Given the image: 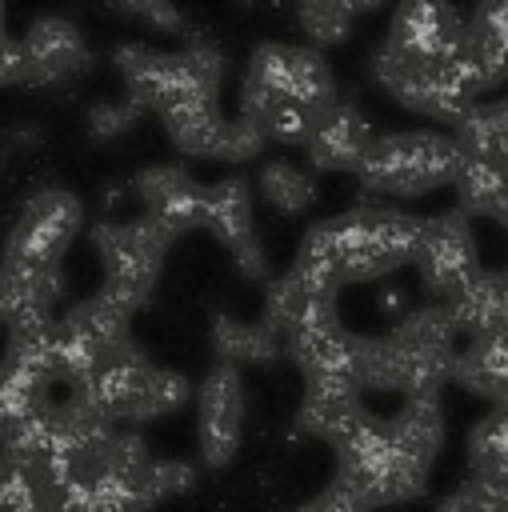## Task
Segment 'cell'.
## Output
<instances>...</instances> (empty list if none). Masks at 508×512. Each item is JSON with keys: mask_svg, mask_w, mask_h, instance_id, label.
Listing matches in <instances>:
<instances>
[{"mask_svg": "<svg viewBox=\"0 0 508 512\" xmlns=\"http://www.w3.org/2000/svg\"><path fill=\"white\" fill-rule=\"evenodd\" d=\"M452 188L460 196V212L488 216V220H496V224L508 228V164L464 156Z\"/></svg>", "mask_w": 508, "mask_h": 512, "instance_id": "22", "label": "cell"}, {"mask_svg": "<svg viewBox=\"0 0 508 512\" xmlns=\"http://www.w3.org/2000/svg\"><path fill=\"white\" fill-rule=\"evenodd\" d=\"M460 164L464 148L448 132H388L372 140L356 176L368 192L424 196L440 184H452Z\"/></svg>", "mask_w": 508, "mask_h": 512, "instance_id": "2", "label": "cell"}, {"mask_svg": "<svg viewBox=\"0 0 508 512\" xmlns=\"http://www.w3.org/2000/svg\"><path fill=\"white\" fill-rule=\"evenodd\" d=\"M196 436L200 460L208 468H224L244 436V376L236 364L216 360L196 392Z\"/></svg>", "mask_w": 508, "mask_h": 512, "instance_id": "10", "label": "cell"}, {"mask_svg": "<svg viewBox=\"0 0 508 512\" xmlns=\"http://www.w3.org/2000/svg\"><path fill=\"white\" fill-rule=\"evenodd\" d=\"M328 228H332L336 248H340L344 284L380 280V276L396 272L400 264H412L420 236H424L420 216L380 208V204H356V208L332 216Z\"/></svg>", "mask_w": 508, "mask_h": 512, "instance_id": "3", "label": "cell"}, {"mask_svg": "<svg viewBox=\"0 0 508 512\" xmlns=\"http://www.w3.org/2000/svg\"><path fill=\"white\" fill-rule=\"evenodd\" d=\"M280 340L304 332V328H316V324H328V320H340V304H336V292H320V288H308L304 280H296L292 272H284L280 280L268 284V296H264V316H260Z\"/></svg>", "mask_w": 508, "mask_h": 512, "instance_id": "17", "label": "cell"}, {"mask_svg": "<svg viewBox=\"0 0 508 512\" xmlns=\"http://www.w3.org/2000/svg\"><path fill=\"white\" fill-rule=\"evenodd\" d=\"M20 40L32 60V84H60L92 64L84 32L68 16H36Z\"/></svg>", "mask_w": 508, "mask_h": 512, "instance_id": "16", "label": "cell"}, {"mask_svg": "<svg viewBox=\"0 0 508 512\" xmlns=\"http://www.w3.org/2000/svg\"><path fill=\"white\" fill-rule=\"evenodd\" d=\"M156 116L164 120L172 144L184 152V156H216V144H220V132H224V112H220V96L212 92H200V88H172L160 104H156Z\"/></svg>", "mask_w": 508, "mask_h": 512, "instance_id": "15", "label": "cell"}, {"mask_svg": "<svg viewBox=\"0 0 508 512\" xmlns=\"http://www.w3.org/2000/svg\"><path fill=\"white\" fill-rule=\"evenodd\" d=\"M188 392H192L188 376H180V372H172V368L152 364V368H148V376L140 380L136 396H132V400H128V408H124V424H128V420H132V424H140V420L168 416V412H176V408L188 400Z\"/></svg>", "mask_w": 508, "mask_h": 512, "instance_id": "24", "label": "cell"}, {"mask_svg": "<svg viewBox=\"0 0 508 512\" xmlns=\"http://www.w3.org/2000/svg\"><path fill=\"white\" fill-rule=\"evenodd\" d=\"M132 192L144 204V216L160 220L172 236L188 228H204L208 216V188L192 180L180 164H148L132 176Z\"/></svg>", "mask_w": 508, "mask_h": 512, "instance_id": "12", "label": "cell"}, {"mask_svg": "<svg viewBox=\"0 0 508 512\" xmlns=\"http://www.w3.org/2000/svg\"><path fill=\"white\" fill-rule=\"evenodd\" d=\"M372 140H376V132H372L368 116L356 104L340 100L316 124V136L308 140V160H312V168H352L356 172L360 160L368 156Z\"/></svg>", "mask_w": 508, "mask_h": 512, "instance_id": "19", "label": "cell"}, {"mask_svg": "<svg viewBox=\"0 0 508 512\" xmlns=\"http://www.w3.org/2000/svg\"><path fill=\"white\" fill-rule=\"evenodd\" d=\"M256 104H300L324 116L328 108L340 104V96L332 68L316 48L268 40L252 52L240 84V108H256Z\"/></svg>", "mask_w": 508, "mask_h": 512, "instance_id": "5", "label": "cell"}, {"mask_svg": "<svg viewBox=\"0 0 508 512\" xmlns=\"http://www.w3.org/2000/svg\"><path fill=\"white\" fill-rule=\"evenodd\" d=\"M284 344H288V356L300 364L304 380H316V376H352V332L340 320L304 328V332L288 336Z\"/></svg>", "mask_w": 508, "mask_h": 512, "instance_id": "21", "label": "cell"}, {"mask_svg": "<svg viewBox=\"0 0 508 512\" xmlns=\"http://www.w3.org/2000/svg\"><path fill=\"white\" fill-rule=\"evenodd\" d=\"M372 76L404 104V108H416L432 120H444V124H460L480 100L456 80L452 64H436V60H420L396 44H380L372 52Z\"/></svg>", "mask_w": 508, "mask_h": 512, "instance_id": "7", "label": "cell"}, {"mask_svg": "<svg viewBox=\"0 0 508 512\" xmlns=\"http://www.w3.org/2000/svg\"><path fill=\"white\" fill-rule=\"evenodd\" d=\"M180 68H184V84L188 88H200V92H212L220 96V80H224V52L204 40V36H192L188 48L180 52Z\"/></svg>", "mask_w": 508, "mask_h": 512, "instance_id": "27", "label": "cell"}, {"mask_svg": "<svg viewBox=\"0 0 508 512\" xmlns=\"http://www.w3.org/2000/svg\"><path fill=\"white\" fill-rule=\"evenodd\" d=\"M336 484L356 492L368 508H380V504H404V500L420 496L428 476H420L416 468H408L396 456L384 416L368 412L360 420V428L336 444Z\"/></svg>", "mask_w": 508, "mask_h": 512, "instance_id": "6", "label": "cell"}, {"mask_svg": "<svg viewBox=\"0 0 508 512\" xmlns=\"http://www.w3.org/2000/svg\"><path fill=\"white\" fill-rule=\"evenodd\" d=\"M296 512H372V508H368V504H364L356 492H348L344 484H336V480H332V484H328L320 496L304 500Z\"/></svg>", "mask_w": 508, "mask_h": 512, "instance_id": "34", "label": "cell"}, {"mask_svg": "<svg viewBox=\"0 0 508 512\" xmlns=\"http://www.w3.org/2000/svg\"><path fill=\"white\" fill-rule=\"evenodd\" d=\"M368 12V4H340V0H304L296 8L300 28L308 32V40L316 44H336L352 32V20Z\"/></svg>", "mask_w": 508, "mask_h": 512, "instance_id": "26", "label": "cell"}, {"mask_svg": "<svg viewBox=\"0 0 508 512\" xmlns=\"http://www.w3.org/2000/svg\"><path fill=\"white\" fill-rule=\"evenodd\" d=\"M212 348H216V360L224 364H264V360H276L284 352V340L264 324H248V320H236V316H212Z\"/></svg>", "mask_w": 508, "mask_h": 512, "instance_id": "23", "label": "cell"}, {"mask_svg": "<svg viewBox=\"0 0 508 512\" xmlns=\"http://www.w3.org/2000/svg\"><path fill=\"white\" fill-rule=\"evenodd\" d=\"M124 12L148 20V24L164 28V32H180V28H188V16H184L180 8H172V4H164V0H156V4H152V0H148V4H124Z\"/></svg>", "mask_w": 508, "mask_h": 512, "instance_id": "35", "label": "cell"}, {"mask_svg": "<svg viewBox=\"0 0 508 512\" xmlns=\"http://www.w3.org/2000/svg\"><path fill=\"white\" fill-rule=\"evenodd\" d=\"M412 264L420 268V280L436 296V304H448L456 292H464L484 272L468 212L452 208V212H440V216L424 220V236H420V248H416Z\"/></svg>", "mask_w": 508, "mask_h": 512, "instance_id": "9", "label": "cell"}, {"mask_svg": "<svg viewBox=\"0 0 508 512\" xmlns=\"http://www.w3.org/2000/svg\"><path fill=\"white\" fill-rule=\"evenodd\" d=\"M0 36H8V32H0Z\"/></svg>", "mask_w": 508, "mask_h": 512, "instance_id": "37", "label": "cell"}, {"mask_svg": "<svg viewBox=\"0 0 508 512\" xmlns=\"http://www.w3.org/2000/svg\"><path fill=\"white\" fill-rule=\"evenodd\" d=\"M0 512H40V500L28 476L8 456H0Z\"/></svg>", "mask_w": 508, "mask_h": 512, "instance_id": "32", "label": "cell"}, {"mask_svg": "<svg viewBox=\"0 0 508 512\" xmlns=\"http://www.w3.org/2000/svg\"><path fill=\"white\" fill-rule=\"evenodd\" d=\"M0 84H32L28 48L16 36H0Z\"/></svg>", "mask_w": 508, "mask_h": 512, "instance_id": "33", "label": "cell"}, {"mask_svg": "<svg viewBox=\"0 0 508 512\" xmlns=\"http://www.w3.org/2000/svg\"><path fill=\"white\" fill-rule=\"evenodd\" d=\"M192 484H196V468H192L188 460H168V456H160V460H152V464L144 468V476H140V500H144V508H152L156 500L176 496V492H188Z\"/></svg>", "mask_w": 508, "mask_h": 512, "instance_id": "28", "label": "cell"}, {"mask_svg": "<svg viewBox=\"0 0 508 512\" xmlns=\"http://www.w3.org/2000/svg\"><path fill=\"white\" fill-rule=\"evenodd\" d=\"M460 344L448 304H424L380 336L352 332V376L360 388L400 392L404 400L440 396V384L452 380Z\"/></svg>", "mask_w": 508, "mask_h": 512, "instance_id": "1", "label": "cell"}, {"mask_svg": "<svg viewBox=\"0 0 508 512\" xmlns=\"http://www.w3.org/2000/svg\"><path fill=\"white\" fill-rule=\"evenodd\" d=\"M204 228L232 252L244 280H264L268 276V260H264V248H260L256 224H252V188H248L244 176H224L220 184H208Z\"/></svg>", "mask_w": 508, "mask_h": 512, "instance_id": "11", "label": "cell"}, {"mask_svg": "<svg viewBox=\"0 0 508 512\" xmlns=\"http://www.w3.org/2000/svg\"><path fill=\"white\" fill-rule=\"evenodd\" d=\"M148 108L140 104V100H132V96H124V100H104V104H92L88 108V132L96 136V140H108V136H120V132H128L140 116H144Z\"/></svg>", "mask_w": 508, "mask_h": 512, "instance_id": "29", "label": "cell"}, {"mask_svg": "<svg viewBox=\"0 0 508 512\" xmlns=\"http://www.w3.org/2000/svg\"><path fill=\"white\" fill-rule=\"evenodd\" d=\"M172 232L152 220V216H136V220H96L92 224V244L104 260V296L116 300L128 316H136L160 276L164 252L172 248Z\"/></svg>", "mask_w": 508, "mask_h": 512, "instance_id": "4", "label": "cell"}, {"mask_svg": "<svg viewBox=\"0 0 508 512\" xmlns=\"http://www.w3.org/2000/svg\"><path fill=\"white\" fill-rule=\"evenodd\" d=\"M360 392L364 388L352 376H316V380H308L304 384V400L296 408V428L308 432V436H320V440H328L336 448L368 416Z\"/></svg>", "mask_w": 508, "mask_h": 512, "instance_id": "14", "label": "cell"}, {"mask_svg": "<svg viewBox=\"0 0 508 512\" xmlns=\"http://www.w3.org/2000/svg\"><path fill=\"white\" fill-rule=\"evenodd\" d=\"M84 224V204L68 192V188H40L36 196H28L20 220L12 224L8 240H4V256L0 260H16V264H60L64 248L72 244V236Z\"/></svg>", "mask_w": 508, "mask_h": 512, "instance_id": "8", "label": "cell"}, {"mask_svg": "<svg viewBox=\"0 0 508 512\" xmlns=\"http://www.w3.org/2000/svg\"><path fill=\"white\" fill-rule=\"evenodd\" d=\"M464 28H468V16L456 12L452 4H428V0H412L404 8H396L392 16V28H388V44L420 56V60H452L464 44Z\"/></svg>", "mask_w": 508, "mask_h": 512, "instance_id": "13", "label": "cell"}, {"mask_svg": "<svg viewBox=\"0 0 508 512\" xmlns=\"http://www.w3.org/2000/svg\"><path fill=\"white\" fill-rule=\"evenodd\" d=\"M112 60L128 84V96L140 100L144 108H156L172 88L184 84V68H180V52H156L148 44H116Z\"/></svg>", "mask_w": 508, "mask_h": 512, "instance_id": "20", "label": "cell"}, {"mask_svg": "<svg viewBox=\"0 0 508 512\" xmlns=\"http://www.w3.org/2000/svg\"><path fill=\"white\" fill-rule=\"evenodd\" d=\"M264 132L252 124V120H244V116H236V120H228L224 124V132H220V144H216V156L212 160H252L260 148H264Z\"/></svg>", "mask_w": 508, "mask_h": 512, "instance_id": "30", "label": "cell"}, {"mask_svg": "<svg viewBox=\"0 0 508 512\" xmlns=\"http://www.w3.org/2000/svg\"><path fill=\"white\" fill-rule=\"evenodd\" d=\"M256 184H260L264 200H268L276 212H284V216H300V212L316 200V180H312V172H304V168L292 164V160H268V164L260 168Z\"/></svg>", "mask_w": 508, "mask_h": 512, "instance_id": "25", "label": "cell"}, {"mask_svg": "<svg viewBox=\"0 0 508 512\" xmlns=\"http://www.w3.org/2000/svg\"><path fill=\"white\" fill-rule=\"evenodd\" d=\"M436 512H508V500L496 496L492 488L476 484V480H464L460 488H452V492L436 504Z\"/></svg>", "mask_w": 508, "mask_h": 512, "instance_id": "31", "label": "cell"}, {"mask_svg": "<svg viewBox=\"0 0 508 512\" xmlns=\"http://www.w3.org/2000/svg\"><path fill=\"white\" fill-rule=\"evenodd\" d=\"M0 32H4V8H0Z\"/></svg>", "mask_w": 508, "mask_h": 512, "instance_id": "36", "label": "cell"}, {"mask_svg": "<svg viewBox=\"0 0 508 512\" xmlns=\"http://www.w3.org/2000/svg\"><path fill=\"white\" fill-rule=\"evenodd\" d=\"M384 428H388V440L396 448V456L416 468L420 476L432 472L436 464V452L444 444V416H440V400L436 396H416V400H404L392 416H384Z\"/></svg>", "mask_w": 508, "mask_h": 512, "instance_id": "18", "label": "cell"}]
</instances>
